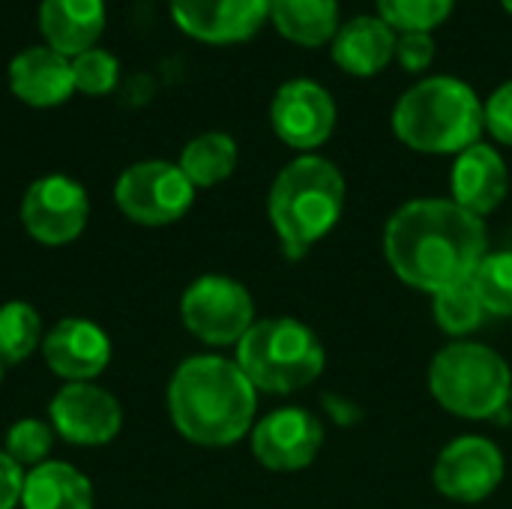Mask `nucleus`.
<instances>
[{"label": "nucleus", "mask_w": 512, "mask_h": 509, "mask_svg": "<svg viewBox=\"0 0 512 509\" xmlns=\"http://www.w3.org/2000/svg\"><path fill=\"white\" fill-rule=\"evenodd\" d=\"M237 366L258 393L288 396L315 384L327 366L324 345L297 318H264L237 342Z\"/></svg>", "instance_id": "obj_5"}, {"label": "nucleus", "mask_w": 512, "mask_h": 509, "mask_svg": "<svg viewBox=\"0 0 512 509\" xmlns=\"http://www.w3.org/2000/svg\"><path fill=\"white\" fill-rule=\"evenodd\" d=\"M510 405H512V396H510Z\"/></svg>", "instance_id": "obj_34"}, {"label": "nucleus", "mask_w": 512, "mask_h": 509, "mask_svg": "<svg viewBox=\"0 0 512 509\" xmlns=\"http://www.w3.org/2000/svg\"><path fill=\"white\" fill-rule=\"evenodd\" d=\"M177 165L195 189L219 186L237 168V144L225 132H204L183 147Z\"/></svg>", "instance_id": "obj_22"}, {"label": "nucleus", "mask_w": 512, "mask_h": 509, "mask_svg": "<svg viewBox=\"0 0 512 509\" xmlns=\"http://www.w3.org/2000/svg\"><path fill=\"white\" fill-rule=\"evenodd\" d=\"M39 30L48 48L63 57H78L96 48L105 30V0H42Z\"/></svg>", "instance_id": "obj_18"}, {"label": "nucleus", "mask_w": 512, "mask_h": 509, "mask_svg": "<svg viewBox=\"0 0 512 509\" xmlns=\"http://www.w3.org/2000/svg\"><path fill=\"white\" fill-rule=\"evenodd\" d=\"M432 315H435V324L450 333V336H468L474 333L483 318L489 315L483 309V300L474 288L471 279L459 282V285H450L438 294H432Z\"/></svg>", "instance_id": "obj_24"}, {"label": "nucleus", "mask_w": 512, "mask_h": 509, "mask_svg": "<svg viewBox=\"0 0 512 509\" xmlns=\"http://www.w3.org/2000/svg\"><path fill=\"white\" fill-rule=\"evenodd\" d=\"M183 33L207 45H231L255 36L270 18V0H168Z\"/></svg>", "instance_id": "obj_14"}, {"label": "nucleus", "mask_w": 512, "mask_h": 509, "mask_svg": "<svg viewBox=\"0 0 512 509\" xmlns=\"http://www.w3.org/2000/svg\"><path fill=\"white\" fill-rule=\"evenodd\" d=\"M324 447V426L306 408H279L252 426L255 459L276 474L309 468Z\"/></svg>", "instance_id": "obj_12"}, {"label": "nucleus", "mask_w": 512, "mask_h": 509, "mask_svg": "<svg viewBox=\"0 0 512 509\" xmlns=\"http://www.w3.org/2000/svg\"><path fill=\"white\" fill-rule=\"evenodd\" d=\"M396 54V33L387 21L375 15H357L339 27L333 36V60L342 72L357 78H372Z\"/></svg>", "instance_id": "obj_19"}, {"label": "nucleus", "mask_w": 512, "mask_h": 509, "mask_svg": "<svg viewBox=\"0 0 512 509\" xmlns=\"http://www.w3.org/2000/svg\"><path fill=\"white\" fill-rule=\"evenodd\" d=\"M429 390L453 417L492 420L510 405L512 372L507 360L489 345L450 342L432 357Z\"/></svg>", "instance_id": "obj_6"}, {"label": "nucleus", "mask_w": 512, "mask_h": 509, "mask_svg": "<svg viewBox=\"0 0 512 509\" xmlns=\"http://www.w3.org/2000/svg\"><path fill=\"white\" fill-rule=\"evenodd\" d=\"M270 123L288 147L309 153L333 135L336 102L318 81L294 78L276 90L270 102Z\"/></svg>", "instance_id": "obj_13"}, {"label": "nucleus", "mask_w": 512, "mask_h": 509, "mask_svg": "<svg viewBox=\"0 0 512 509\" xmlns=\"http://www.w3.org/2000/svg\"><path fill=\"white\" fill-rule=\"evenodd\" d=\"M507 462L495 441L480 435H462L450 441L432 468L435 489L459 504H480L504 483Z\"/></svg>", "instance_id": "obj_10"}, {"label": "nucleus", "mask_w": 512, "mask_h": 509, "mask_svg": "<svg viewBox=\"0 0 512 509\" xmlns=\"http://www.w3.org/2000/svg\"><path fill=\"white\" fill-rule=\"evenodd\" d=\"M450 189H453V201L459 207H465L468 213L483 219V216L495 213L507 198V189H510L507 162L501 159V153L495 147L480 141L456 156Z\"/></svg>", "instance_id": "obj_16"}, {"label": "nucleus", "mask_w": 512, "mask_h": 509, "mask_svg": "<svg viewBox=\"0 0 512 509\" xmlns=\"http://www.w3.org/2000/svg\"><path fill=\"white\" fill-rule=\"evenodd\" d=\"M24 468L0 450V509H15L24 495Z\"/></svg>", "instance_id": "obj_31"}, {"label": "nucleus", "mask_w": 512, "mask_h": 509, "mask_svg": "<svg viewBox=\"0 0 512 509\" xmlns=\"http://www.w3.org/2000/svg\"><path fill=\"white\" fill-rule=\"evenodd\" d=\"M48 420L54 435L75 447H105L123 429V408L117 396L87 384H66L54 393L48 405Z\"/></svg>", "instance_id": "obj_11"}, {"label": "nucleus", "mask_w": 512, "mask_h": 509, "mask_svg": "<svg viewBox=\"0 0 512 509\" xmlns=\"http://www.w3.org/2000/svg\"><path fill=\"white\" fill-rule=\"evenodd\" d=\"M3 366H6V363H3V360H0V381H3Z\"/></svg>", "instance_id": "obj_33"}, {"label": "nucleus", "mask_w": 512, "mask_h": 509, "mask_svg": "<svg viewBox=\"0 0 512 509\" xmlns=\"http://www.w3.org/2000/svg\"><path fill=\"white\" fill-rule=\"evenodd\" d=\"M195 201V186L174 162L147 159L129 165L117 186H114V204L120 213L144 228H162L189 213Z\"/></svg>", "instance_id": "obj_8"}, {"label": "nucleus", "mask_w": 512, "mask_h": 509, "mask_svg": "<svg viewBox=\"0 0 512 509\" xmlns=\"http://www.w3.org/2000/svg\"><path fill=\"white\" fill-rule=\"evenodd\" d=\"M345 195L348 186L342 171L315 153L297 156L276 174L267 195V216L291 261L303 258L339 225Z\"/></svg>", "instance_id": "obj_3"}, {"label": "nucleus", "mask_w": 512, "mask_h": 509, "mask_svg": "<svg viewBox=\"0 0 512 509\" xmlns=\"http://www.w3.org/2000/svg\"><path fill=\"white\" fill-rule=\"evenodd\" d=\"M270 21L288 42L303 48L333 42L342 27L336 0H270Z\"/></svg>", "instance_id": "obj_21"}, {"label": "nucleus", "mask_w": 512, "mask_h": 509, "mask_svg": "<svg viewBox=\"0 0 512 509\" xmlns=\"http://www.w3.org/2000/svg\"><path fill=\"white\" fill-rule=\"evenodd\" d=\"M396 57L405 72H423L435 60V39L432 33H399L396 36Z\"/></svg>", "instance_id": "obj_30"}, {"label": "nucleus", "mask_w": 512, "mask_h": 509, "mask_svg": "<svg viewBox=\"0 0 512 509\" xmlns=\"http://www.w3.org/2000/svg\"><path fill=\"white\" fill-rule=\"evenodd\" d=\"M90 219L84 186L66 174H48L30 183L21 201V225L42 246H66L81 237Z\"/></svg>", "instance_id": "obj_9"}, {"label": "nucleus", "mask_w": 512, "mask_h": 509, "mask_svg": "<svg viewBox=\"0 0 512 509\" xmlns=\"http://www.w3.org/2000/svg\"><path fill=\"white\" fill-rule=\"evenodd\" d=\"M483 309L498 318H512V252H486L471 276Z\"/></svg>", "instance_id": "obj_25"}, {"label": "nucleus", "mask_w": 512, "mask_h": 509, "mask_svg": "<svg viewBox=\"0 0 512 509\" xmlns=\"http://www.w3.org/2000/svg\"><path fill=\"white\" fill-rule=\"evenodd\" d=\"M9 87L33 108H54L75 93L72 60L48 45L27 48L9 63Z\"/></svg>", "instance_id": "obj_17"}, {"label": "nucleus", "mask_w": 512, "mask_h": 509, "mask_svg": "<svg viewBox=\"0 0 512 509\" xmlns=\"http://www.w3.org/2000/svg\"><path fill=\"white\" fill-rule=\"evenodd\" d=\"M501 3H504V9L512 15V0H501Z\"/></svg>", "instance_id": "obj_32"}, {"label": "nucleus", "mask_w": 512, "mask_h": 509, "mask_svg": "<svg viewBox=\"0 0 512 509\" xmlns=\"http://www.w3.org/2000/svg\"><path fill=\"white\" fill-rule=\"evenodd\" d=\"M72 78L75 90L84 96H105L117 87L120 78V63L114 54L102 48H90L78 57H72Z\"/></svg>", "instance_id": "obj_28"}, {"label": "nucleus", "mask_w": 512, "mask_h": 509, "mask_svg": "<svg viewBox=\"0 0 512 509\" xmlns=\"http://www.w3.org/2000/svg\"><path fill=\"white\" fill-rule=\"evenodd\" d=\"M483 108H486V129L492 132V138L512 147V81L501 84Z\"/></svg>", "instance_id": "obj_29"}, {"label": "nucleus", "mask_w": 512, "mask_h": 509, "mask_svg": "<svg viewBox=\"0 0 512 509\" xmlns=\"http://www.w3.org/2000/svg\"><path fill=\"white\" fill-rule=\"evenodd\" d=\"M51 447H54V429L42 420L27 417V420H18L9 426L3 453L9 459H15L21 468H36V465L48 462Z\"/></svg>", "instance_id": "obj_27"}, {"label": "nucleus", "mask_w": 512, "mask_h": 509, "mask_svg": "<svg viewBox=\"0 0 512 509\" xmlns=\"http://www.w3.org/2000/svg\"><path fill=\"white\" fill-rule=\"evenodd\" d=\"M456 0H378V18L399 33H432L453 12Z\"/></svg>", "instance_id": "obj_26"}, {"label": "nucleus", "mask_w": 512, "mask_h": 509, "mask_svg": "<svg viewBox=\"0 0 512 509\" xmlns=\"http://www.w3.org/2000/svg\"><path fill=\"white\" fill-rule=\"evenodd\" d=\"M183 327L204 345L228 348L237 345L255 324V300L231 276H201L180 297Z\"/></svg>", "instance_id": "obj_7"}, {"label": "nucleus", "mask_w": 512, "mask_h": 509, "mask_svg": "<svg viewBox=\"0 0 512 509\" xmlns=\"http://www.w3.org/2000/svg\"><path fill=\"white\" fill-rule=\"evenodd\" d=\"M42 357L66 384H87L111 363L108 333L87 318H63L42 339Z\"/></svg>", "instance_id": "obj_15"}, {"label": "nucleus", "mask_w": 512, "mask_h": 509, "mask_svg": "<svg viewBox=\"0 0 512 509\" xmlns=\"http://www.w3.org/2000/svg\"><path fill=\"white\" fill-rule=\"evenodd\" d=\"M24 509H93L90 480L66 462H42L24 477Z\"/></svg>", "instance_id": "obj_20"}, {"label": "nucleus", "mask_w": 512, "mask_h": 509, "mask_svg": "<svg viewBox=\"0 0 512 509\" xmlns=\"http://www.w3.org/2000/svg\"><path fill=\"white\" fill-rule=\"evenodd\" d=\"M486 252V222L453 198L408 201L384 225V258L390 270L426 294L471 279Z\"/></svg>", "instance_id": "obj_1"}, {"label": "nucleus", "mask_w": 512, "mask_h": 509, "mask_svg": "<svg viewBox=\"0 0 512 509\" xmlns=\"http://www.w3.org/2000/svg\"><path fill=\"white\" fill-rule=\"evenodd\" d=\"M42 339V318L30 303L12 300L0 306V360L6 366L24 363L36 348H42Z\"/></svg>", "instance_id": "obj_23"}, {"label": "nucleus", "mask_w": 512, "mask_h": 509, "mask_svg": "<svg viewBox=\"0 0 512 509\" xmlns=\"http://www.w3.org/2000/svg\"><path fill=\"white\" fill-rule=\"evenodd\" d=\"M393 132L417 153H462L480 144L486 108L471 84L435 75L411 87L393 108Z\"/></svg>", "instance_id": "obj_4"}, {"label": "nucleus", "mask_w": 512, "mask_h": 509, "mask_svg": "<svg viewBox=\"0 0 512 509\" xmlns=\"http://www.w3.org/2000/svg\"><path fill=\"white\" fill-rule=\"evenodd\" d=\"M174 429L198 447H231L255 426L258 390L237 360L216 354L189 357L168 384Z\"/></svg>", "instance_id": "obj_2"}]
</instances>
